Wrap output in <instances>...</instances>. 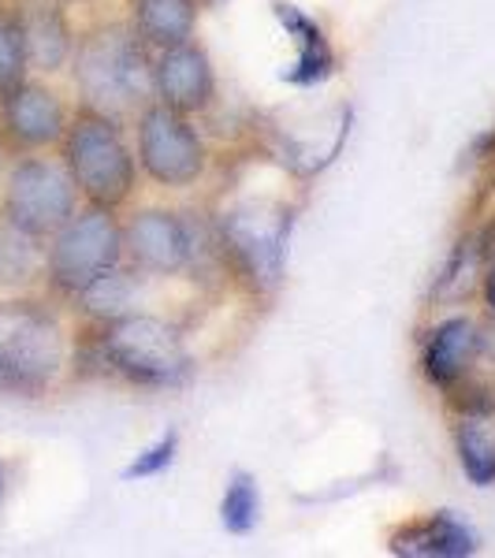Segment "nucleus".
I'll return each mask as SVG.
<instances>
[{
  "label": "nucleus",
  "mask_w": 495,
  "mask_h": 558,
  "mask_svg": "<svg viewBox=\"0 0 495 558\" xmlns=\"http://www.w3.org/2000/svg\"><path fill=\"white\" fill-rule=\"evenodd\" d=\"M75 83L83 97L101 112H128L146 97L153 68L142 52V41L131 31H97L89 34L75 60Z\"/></svg>",
  "instance_id": "nucleus-1"
},
{
  "label": "nucleus",
  "mask_w": 495,
  "mask_h": 558,
  "mask_svg": "<svg viewBox=\"0 0 495 558\" xmlns=\"http://www.w3.org/2000/svg\"><path fill=\"white\" fill-rule=\"evenodd\" d=\"M64 365V336L57 320L31 302L0 305V387L41 395Z\"/></svg>",
  "instance_id": "nucleus-2"
},
{
  "label": "nucleus",
  "mask_w": 495,
  "mask_h": 558,
  "mask_svg": "<svg viewBox=\"0 0 495 558\" xmlns=\"http://www.w3.org/2000/svg\"><path fill=\"white\" fill-rule=\"evenodd\" d=\"M105 362L134 384L146 387H176L191 376V354L172 324L157 317H116L108 324Z\"/></svg>",
  "instance_id": "nucleus-3"
},
{
  "label": "nucleus",
  "mask_w": 495,
  "mask_h": 558,
  "mask_svg": "<svg viewBox=\"0 0 495 558\" xmlns=\"http://www.w3.org/2000/svg\"><path fill=\"white\" fill-rule=\"evenodd\" d=\"M68 168L94 205H120L134 186V160L105 116H83L68 134Z\"/></svg>",
  "instance_id": "nucleus-4"
},
{
  "label": "nucleus",
  "mask_w": 495,
  "mask_h": 558,
  "mask_svg": "<svg viewBox=\"0 0 495 558\" xmlns=\"http://www.w3.org/2000/svg\"><path fill=\"white\" fill-rule=\"evenodd\" d=\"M120 254H123L120 223L112 220V213L105 205H97V209H89L83 216H71L64 228H60V239L49 254L52 283L60 291L79 294L94 279L112 272Z\"/></svg>",
  "instance_id": "nucleus-5"
},
{
  "label": "nucleus",
  "mask_w": 495,
  "mask_h": 558,
  "mask_svg": "<svg viewBox=\"0 0 495 558\" xmlns=\"http://www.w3.org/2000/svg\"><path fill=\"white\" fill-rule=\"evenodd\" d=\"M287 231H291V213H265L257 205L231 209L220 220L224 250L236 257L239 272L254 279L261 291H273L280 283Z\"/></svg>",
  "instance_id": "nucleus-6"
},
{
  "label": "nucleus",
  "mask_w": 495,
  "mask_h": 558,
  "mask_svg": "<svg viewBox=\"0 0 495 558\" xmlns=\"http://www.w3.org/2000/svg\"><path fill=\"white\" fill-rule=\"evenodd\" d=\"M138 153L142 168L160 186H191L205 168V153L194 128L183 120V112H176L168 105H157L142 116Z\"/></svg>",
  "instance_id": "nucleus-7"
},
{
  "label": "nucleus",
  "mask_w": 495,
  "mask_h": 558,
  "mask_svg": "<svg viewBox=\"0 0 495 558\" xmlns=\"http://www.w3.org/2000/svg\"><path fill=\"white\" fill-rule=\"evenodd\" d=\"M75 213V179L49 160H26L8 183V216L31 235L60 231Z\"/></svg>",
  "instance_id": "nucleus-8"
},
{
  "label": "nucleus",
  "mask_w": 495,
  "mask_h": 558,
  "mask_svg": "<svg viewBox=\"0 0 495 558\" xmlns=\"http://www.w3.org/2000/svg\"><path fill=\"white\" fill-rule=\"evenodd\" d=\"M123 246H128L134 265L146 268V272H176L191 257V235H186V228L172 213H160V209L134 216L128 223V235H123Z\"/></svg>",
  "instance_id": "nucleus-9"
},
{
  "label": "nucleus",
  "mask_w": 495,
  "mask_h": 558,
  "mask_svg": "<svg viewBox=\"0 0 495 558\" xmlns=\"http://www.w3.org/2000/svg\"><path fill=\"white\" fill-rule=\"evenodd\" d=\"M153 86L160 89L168 108L176 112H197L213 97V68L197 45L183 41L165 49V57L153 68Z\"/></svg>",
  "instance_id": "nucleus-10"
},
{
  "label": "nucleus",
  "mask_w": 495,
  "mask_h": 558,
  "mask_svg": "<svg viewBox=\"0 0 495 558\" xmlns=\"http://www.w3.org/2000/svg\"><path fill=\"white\" fill-rule=\"evenodd\" d=\"M4 128L20 146H49L64 134V108L41 86H20L8 94Z\"/></svg>",
  "instance_id": "nucleus-11"
},
{
  "label": "nucleus",
  "mask_w": 495,
  "mask_h": 558,
  "mask_svg": "<svg viewBox=\"0 0 495 558\" xmlns=\"http://www.w3.org/2000/svg\"><path fill=\"white\" fill-rule=\"evenodd\" d=\"M273 12H276V20H280L283 31H287V38H294V45H299V60H294V68L287 71L283 78H287V83H294V86L324 83V78L331 75V68H336V57H331L324 31L310 20V15H302L299 8L283 4V0H276Z\"/></svg>",
  "instance_id": "nucleus-12"
},
{
  "label": "nucleus",
  "mask_w": 495,
  "mask_h": 558,
  "mask_svg": "<svg viewBox=\"0 0 495 558\" xmlns=\"http://www.w3.org/2000/svg\"><path fill=\"white\" fill-rule=\"evenodd\" d=\"M395 555H418V558H462L476 551V536L470 525H462L451 514H432L418 525L402 529L391 539Z\"/></svg>",
  "instance_id": "nucleus-13"
},
{
  "label": "nucleus",
  "mask_w": 495,
  "mask_h": 558,
  "mask_svg": "<svg viewBox=\"0 0 495 558\" xmlns=\"http://www.w3.org/2000/svg\"><path fill=\"white\" fill-rule=\"evenodd\" d=\"M481 354L476 347V328L466 317L444 320L428 339L425 350V373L432 384H455L466 376V368L473 365V357Z\"/></svg>",
  "instance_id": "nucleus-14"
},
{
  "label": "nucleus",
  "mask_w": 495,
  "mask_h": 558,
  "mask_svg": "<svg viewBox=\"0 0 495 558\" xmlns=\"http://www.w3.org/2000/svg\"><path fill=\"white\" fill-rule=\"evenodd\" d=\"M194 0H134V34L160 49L183 45L194 34Z\"/></svg>",
  "instance_id": "nucleus-15"
},
{
  "label": "nucleus",
  "mask_w": 495,
  "mask_h": 558,
  "mask_svg": "<svg viewBox=\"0 0 495 558\" xmlns=\"http://www.w3.org/2000/svg\"><path fill=\"white\" fill-rule=\"evenodd\" d=\"M20 34H23L26 60H31V64H38L45 71H57L64 64V57L71 49V34H68V23L60 20V12H52V8H31L20 20Z\"/></svg>",
  "instance_id": "nucleus-16"
},
{
  "label": "nucleus",
  "mask_w": 495,
  "mask_h": 558,
  "mask_svg": "<svg viewBox=\"0 0 495 558\" xmlns=\"http://www.w3.org/2000/svg\"><path fill=\"white\" fill-rule=\"evenodd\" d=\"M458 462L476 488L495 484V432L488 428V421L466 417L458 425Z\"/></svg>",
  "instance_id": "nucleus-17"
},
{
  "label": "nucleus",
  "mask_w": 495,
  "mask_h": 558,
  "mask_svg": "<svg viewBox=\"0 0 495 558\" xmlns=\"http://www.w3.org/2000/svg\"><path fill=\"white\" fill-rule=\"evenodd\" d=\"M38 235H31L26 228L0 216V283H26L38 272Z\"/></svg>",
  "instance_id": "nucleus-18"
},
{
  "label": "nucleus",
  "mask_w": 495,
  "mask_h": 558,
  "mask_svg": "<svg viewBox=\"0 0 495 558\" xmlns=\"http://www.w3.org/2000/svg\"><path fill=\"white\" fill-rule=\"evenodd\" d=\"M131 276L128 272H105L101 279H94L89 287L79 291L83 299V310L94 313V317H105V320H116V317H128V305H131Z\"/></svg>",
  "instance_id": "nucleus-19"
},
{
  "label": "nucleus",
  "mask_w": 495,
  "mask_h": 558,
  "mask_svg": "<svg viewBox=\"0 0 495 558\" xmlns=\"http://www.w3.org/2000/svg\"><path fill=\"white\" fill-rule=\"evenodd\" d=\"M220 518H224V529L236 536H246L250 529L257 525L261 518V495H257V484L254 476L246 473H236L224 492V502H220Z\"/></svg>",
  "instance_id": "nucleus-20"
},
{
  "label": "nucleus",
  "mask_w": 495,
  "mask_h": 558,
  "mask_svg": "<svg viewBox=\"0 0 495 558\" xmlns=\"http://www.w3.org/2000/svg\"><path fill=\"white\" fill-rule=\"evenodd\" d=\"M26 71V45L20 34V23H0V97L23 86Z\"/></svg>",
  "instance_id": "nucleus-21"
},
{
  "label": "nucleus",
  "mask_w": 495,
  "mask_h": 558,
  "mask_svg": "<svg viewBox=\"0 0 495 558\" xmlns=\"http://www.w3.org/2000/svg\"><path fill=\"white\" fill-rule=\"evenodd\" d=\"M176 447H179V436H176V432H168L160 444H153L146 454L134 458L128 470H123V476H128V481H138V476H157L160 470H168V465H172Z\"/></svg>",
  "instance_id": "nucleus-22"
},
{
  "label": "nucleus",
  "mask_w": 495,
  "mask_h": 558,
  "mask_svg": "<svg viewBox=\"0 0 495 558\" xmlns=\"http://www.w3.org/2000/svg\"><path fill=\"white\" fill-rule=\"evenodd\" d=\"M484 302H488V310L495 313V265H492L488 279H484Z\"/></svg>",
  "instance_id": "nucleus-23"
}]
</instances>
